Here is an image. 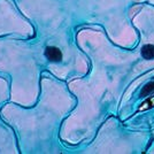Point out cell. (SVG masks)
<instances>
[{"mask_svg": "<svg viewBox=\"0 0 154 154\" xmlns=\"http://www.w3.org/2000/svg\"><path fill=\"white\" fill-rule=\"evenodd\" d=\"M45 57L48 61L60 62L62 60V52L57 46H47L45 50Z\"/></svg>", "mask_w": 154, "mask_h": 154, "instance_id": "6da1fadb", "label": "cell"}, {"mask_svg": "<svg viewBox=\"0 0 154 154\" xmlns=\"http://www.w3.org/2000/svg\"><path fill=\"white\" fill-rule=\"evenodd\" d=\"M141 57L146 60H153L154 59V45L147 44L144 45L141 48Z\"/></svg>", "mask_w": 154, "mask_h": 154, "instance_id": "7a4b0ae2", "label": "cell"}, {"mask_svg": "<svg viewBox=\"0 0 154 154\" xmlns=\"http://www.w3.org/2000/svg\"><path fill=\"white\" fill-rule=\"evenodd\" d=\"M154 91V82H149L147 83L143 89H141V92H140V96L141 97H145L149 94L151 92H153Z\"/></svg>", "mask_w": 154, "mask_h": 154, "instance_id": "3957f363", "label": "cell"}]
</instances>
